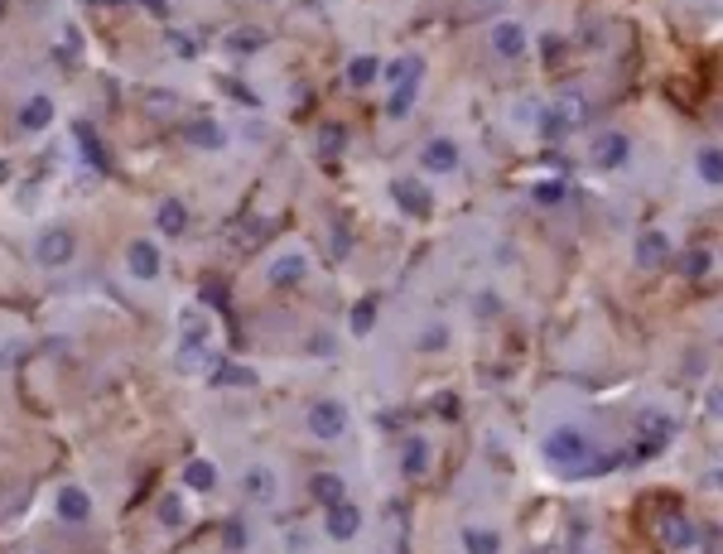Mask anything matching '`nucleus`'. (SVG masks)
I'll use <instances>...</instances> for the list:
<instances>
[{
  "instance_id": "nucleus-1",
  "label": "nucleus",
  "mask_w": 723,
  "mask_h": 554,
  "mask_svg": "<svg viewBox=\"0 0 723 554\" xmlns=\"http://www.w3.org/2000/svg\"><path fill=\"white\" fill-rule=\"evenodd\" d=\"M343 424H347V410L333 405V400H324V405L309 410V429H314V434H324V439H338Z\"/></svg>"
},
{
  "instance_id": "nucleus-2",
  "label": "nucleus",
  "mask_w": 723,
  "mask_h": 554,
  "mask_svg": "<svg viewBox=\"0 0 723 554\" xmlns=\"http://www.w3.org/2000/svg\"><path fill=\"white\" fill-rule=\"evenodd\" d=\"M362 525V511L352 502H333L328 506V540H352Z\"/></svg>"
},
{
  "instance_id": "nucleus-3",
  "label": "nucleus",
  "mask_w": 723,
  "mask_h": 554,
  "mask_svg": "<svg viewBox=\"0 0 723 554\" xmlns=\"http://www.w3.org/2000/svg\"><path fill=\"white\" fill-rule=\"evenodd\" d=\"M59 516L63 521H87L92 516V496L78 492V487H63L59 492Z\"/></svg>"
},
{
  "instance_id": "nucleus-4",
  "label": "nucleus",
  "mask_w": 723,
  "mask_h": 554,
  "mask_svg": "<svg viewBox=\"0 0 723 554\" xmlns=\"http://www.w3.org/2000/svg\"><path fill=\"white\" fill-rule=\"evenodd\" d=\"M68 256H73V237H68V232H49V237L39 241V260H44V266H63Z\"/></svg>"
},
{
  "instance_id": "nucleus-5",
  "label": "nucleus",
  "mask_w": 723,
  "mask_h": 554,
  "mask_svg": "<svg viewBox=\"0 0 723 554\" xmlns=\"http://www.w3.org/2000/svg\"><path fill=\"white\" fill-rule=\"evenodd\" d=\"M242 487H246V496H252V502H270V496H275V477H270V468H252V473L242 477Z\"/></svg>"
},
{
  "instance_id": "nucleus-6",
  "label": "nucleus",
  "mask_w": 723,
  "mask_h": 554,
  "mask_svg": "<svg viewBox=\"0 0 723 554\" xmlns=\"http://www.w3.org/2000/svg\"><path fill=\"white\" fill-rule=\"evenodd\" d=\"M131 270L141 275V280H150V275L160 270V251H155L150 241H135V246H131Z\"/></svg>"
},
{
  "instance_id": "nucleus-7",
  "label": "nucleus",
  "mask_w": 723,
  "mask_h": 554,
  "mask_svg": "<svg viewBox=\"0 0 723 554\" xmlns=\"http://www.w3.org/2000/svg\"><path fill=\"white\" fill-rule=\"evenodd\" d=\"M579 449H583V443H579V434H574V429H560V434H554V439L545 443V453H550L554 463H564V459H579Z\"/></svg>"
},
{
  "instance_id": "nucleus-8",
  "label": "nucleus",
  "mask_w": 723,
  "mask_h": 554,
  "mask_svg": "<svg viewBox=\"0 0 723 554\" xmlns=\"http://www.w3.org/2000/svg\"><path fill=\"white\" fill-rule=\"evenodd\" d=\"M497 53H511V59H517V53L526 49V34H521V24H497Z\"/></svg>"
},
{
  "instance_id": "nucleus-9",
  "label": "nucleus",
  "mask_w": 723,
  "mask_h": 554,
  "mask_svg": "<svg viewBox=\"0 0 723 554\" xmlns=\"http://www.w3.org/2000/svg\"><path fill=\"white\" fill-rule=\"evenodd\" d=\"M184 222H188V213H184V203H178V198H169V203L160 207V227L169 232V237H178V232H184Z\"/></svg>"
},
{
  "instance_id": "nucleus-10",
  "label": "nucleus",
  "mask_w": 723,
  "mask_h": 554,
  "mask_svg": "<svg viewBox=\"0 0 723 554\" xmlns=\"http://www.w3.org/2000/svg\"><path fill=\"white\" fill-rule=\"evenodd\" d=\"M425 164H429V169H453V164H458V150H453L449 141H435V145L425 150Z\"/></svg>"
},
{
  "instance_id": "nucleus-11",
  "label": "nucleus",
  "mask_w": 723,
  "mask_h": 554,
  "mask_svg": "<svg viewBox=\"0 0 723 554\" xmlns=\"http://www.w3.org/2000/svg\"><path fill=\"white\" fill-rule=\"evenodd\" d=\"M497 549H502L497 531H468V554H497Z\"/></svg>"
},
{
  "instance_id": "nucleus-12",
  "label": "nucleus",
  "mask_w": 723,
  "mask_h": 554,
  "mask_svg": "<svg viewBox=\"0 0 723 554\" xmlns=\"http://www.w3.org/2000/svg\"><path fill=\"white\" fill-rule=\"evenodd\" d=\"M49 121H53V106L44 102V96L24 106V131H39V126H49Z\"/></svg>"
},
{
  "instance_id": "nucleus-13",
  "label": "nucleus",
  "mask_w": 723,
  "mask_h": 554,
  "mask_svg": "<svg viewBox=\"0 0 723 554\" xmlns=\"http://www.w3.org/2000/svg\"><path fill=\"white\" fill-rule=\"evenodd\" d=\"M314 496H324L328 506H333V502H343V482L333 477V473H318V477H314Z\"/></svg>"
},
{
  "instance_id": "nucleus-14",
  "label": "nucleus",
  "mask_w": 723,
  "mask_h": 554,
  "mask_svg": "<svg viewBox=\"0 0 723 554\" xmlns=\"http://www.w3.org/2000/svg\"><path fill=\"white\" fill-rule=\"evenodd\" d=\"M622 150H627V141H618V135H608V141H598V159H603V164H613V159L622 155Z\"/></svg>"
},
{
  "instance_id": "nucleus-15",
  "label": "nucleus",
  "mask_w": 723,
  "mask_h": 554,
  "mask_svg": "<svg viewBox=\"0 0 723 554\" xmlns=\"http://www.w3.org/2000/svg\"><path fill=\"white\" fill-rule=\"evenodd\" d=\"M188 482H193V487H213V468H207V463H193V468H188Z\"/></svg>"
},
{
  "instance_id": "nucleus-16",
  "label": "nucleus",
  "mask_w": 723,
  "mask_h": 554,
  "mask_svg": "<svg viewBox=\"0 0 723 554\" xmlns=\"http://www.w3.org/2000/svg\"><path fill=\"white\" fill-rule=\"evenodd\" d=\"M665 535H671V545L680 549V545H690V525L685 521H671V525H665Z\"/></svg>"
},
{
  "instance_id": "nucleus-17",
  "label": "nucleus",
  "mask_w": 723,
  "mask_h": 554,
  "mask_svg": "<svg viewBox=\"0 0 723 554\" xmlns=\"http://www.w3.org/2000/svg\"><path fill=\"white\" fill-rule=\"evenodd\" d=\"M371 73H377V63H371V59H357V63H352V82H371Z\"/></svg>"
},
{
  "instance_id": "nucleus-18",
  "label": "nucleus",
  "mask_w": 723,
  "mask_h": 554,
  "mask_svg": "<svg viewBox=\"0 0 723 554\" xmlns=\"http://www.w3.org/2000/svg\"><path fill=\"white\" fill-rule=\"evenodd\" d=\"M406 468H410V473H420V468H425V443H410V453H406Z\"/></svg>"
},
{
  "instance_id": "nucleus-19",
  "label": "nucleus",
  "mask_w": 723,
  "mask_h": 554,
  "mask_svg": "<svg viewBox=\"0 0 723 554\" xmlns=\"http://www.w3.org/2000/svg\"><path fill=\"white\" fill-rule=\"evenodd\" d=\"M661 251H665V241H661V237H646V241H642V260H656Z\"/></svg>"
}]
</instances>
